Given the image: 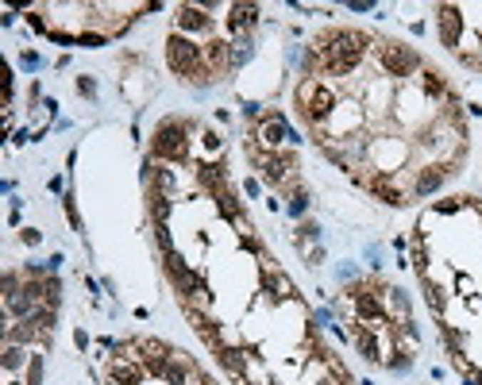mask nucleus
Instances as JSON below:
<instances>
[{"label":"nucleus","instance_id":"10","mask_svg":"<svg viewBox=\"0 0 482 385\" xmlns=\"http://www.w3.org/2000/svg\"><path fill=\"white\" fill-rule=\"evenodd\" d=\"M443 181H448V174H443V166L440 162H429V166H421L417 174H413V189H409V196H436L440 189H443Z\"/></svg>","mask_w":482,"mask_h":385},{"label":"nucleus","instance_id":"6","mask_svg":"<svg viewBox=\"0 0 482 385\" xmlns=\"http://www.w3.org/2000/svg\"><path fill=\"white\" fill-rule=\"evenodd\" d=\"M212 16L205 12L201 4H178L174 8V31L178 35H189V39H193V35H209L212 31Z\"/></svg>","mask_w":482,"mask_h":385},{"label":"nucleus","instance_id":"32","mask_svg":"<svg viewBox=\"0 0 482 385\" xmlns=\"http://www.w3.org/2000/svg\"><path fill=\"white\" fill-rule=\"evenodd\" d=\"M459 209H463V196H440V201L432 204V212H443V216H451Z\"/></svg>","mask_w":482,"mask_h":385},{"label":"nucleus","instance_id":"7","mask_svg":"<svg viewBox=\"0 0 482 385\" xmlns=\"http://www.w3.org/2000/svg\"><path fill=\"white\" fill-rule=\"evenodd\" d=\"M463 8L456 4H440L436 8V31H440V43L448 46V51L459 54V43H463Z\"/></svg>","mask_w":482,"mask_h":385},{"label":"nucleus","instance_id":"23","mask_svg":"<svg viewBox=\"0 0 482 385\" xmlns=\"http://www.w3.org/2000/svg\"><path fill=\"white\" fill-rule=\"evenodd\" d=\"M39 332H54V324H58V308H51V305H35V312L27 316Z\"/></svg>","mask_w":482,"mask_h":385},{"label":"nucleus","instance_id":"17","mask_svg":"<svg viewBox=\"0 0 482 385\" xmlns=\"http://www.w3.org/2000/svg\"><path fill=\"white\" fill-rule=\"evenodd\" d=\"M216 359H220V366L228 374H235V378H243V370H247V351H240V347H220Z\"/></svg>","mask_w":482,"mask_h":385},{"label":"nucleus","instance_id":"47","mask_svg":"<svg viewBox=\"0 0 482 385\" xmlns=\"http://www.w3.org/2000/svg\"><path fill=\"white\" fill-rule=\"evenodd\" d=\"M359 385H374V381H359Z\"/></svg>","mask_w":482,"mask_h":385},{"label":"nucleus","instance_id":"12","mask_svg":"<svg viewBox=\"0 0 482 385\" xmlns=\"http://www.w3.org/2000/svg\"><path fill=\"white\" fill-rule=\"evenodd\" d=\"M201 46H205V65H209L216 78H224V73L232 70V43L228 39H209Z\"/></svg>","mask_w":482,"mask_h":385},{"label":"nucleus","instance_id":"27","mask_svg":"<svg viewBox=\"0 0 482 385\" xmlns=\"http://www.w3.org/2000/svg\"><path fill=\"white\" fill-rule=\"evenodd\" d=\"M301 73H305V78H317V73H320V54L313 51V46L301 51Z\"/></svg>","mask_w":482,"mask_h":385},{"label":"nucleus","instance_id":"42","mask_svg":"<svg viewBox=\"0 0 482 385\" xmlns=\"http://www.w3.org/2000/svg\"><path fill=\"white\" fill-rule=\"evenodd\" d=\"M27 27H31V31H46V23H43L39 8H35V12H27Z\"/></svg>","mask_w":482,"mask_h":385},{"label":"nucleus","instance_id":"43","mask_svg":"<svg viewBox=\"0 0 482 385\" xmlns=\"http://www.w3.org/2000/svg\"><path fill=\"white\" fill-rule=\"evenodd\" d=\"M243 193H247V196H259V193H262V181H259V177H247V181H243Z\"/></svg>","mask_w":482,"mask_h":385},{"label":"nucleus","instance_id":"40","mask_svg":"<svg viewBox=\"0 0 482 385\" xmlns=\"http://www.w3.org/2000/svg\"><path fill=\"white\" fill-rule=\"evenodd\" d=\"M20 243H24V247H39V243H43V231L24 228V231H20Z\"/></svg>","mask_w":482,"mask_h":385},{"label":"nucleus","instance_id":"5","mask_svg":"<svg viewBox=\"0 0 482 385\" xmlns=\"http://www.w3.org/2000/svg\"><path fill=\"white\" fill-rule=\"evenodd\" d=\"M294 170H297V154H294V150H274V154H267V162H262V181L278 185V189H289V185L297 181Z\"/></svg>","mask_w":482,"mask_h":385},{"label":"nucleus","instance_id":"4","mask_svg":"<svg viewBox=\"0 0 482 385\" xmlns=\"http://www.w3.org/2000/svg\"><path fill=\"white\" fill-rule=\"evenodd\" d=\"M366 158H371L374 174L398 177L401 162H405V158H409V147H405L401 139H378V143H371V150H366Z\"/></svg>","mask_w":482,"mask_h":385},{"label":"nucleus","instance_id":"38","mask_svg":"<svg viewBox=\"0 0 482 385\" xmlns=\"http://www.w3.org/2000/svg\"><path fill=\"white\" fill-rule=\"evenodd\" d=\"M201 143H205V150H209V154H220L224 139H220V135H216V131H205V135H201Z\"/></svg>","mask_w":482,"mask_h":385},{"label":"nucleus","instance_id":"44","mask_svg":"<svg viewBox=\"0 0 482 385\" xmlns=\"http://www.w3.org/2000/svg\"><path fill=\"white\" fill-rule=\"evenodd\" d=\"M347 8H352V12H374L371 0H347Z\"/></svg>","mask_w":482,"mask_h":385},{"label":"nucleus","instance_id":"11","mask_svg":"<svg viewBox=\"0 0 482 385\" xmlns=\"http://www.w3.org/2000/svg\"><path fill=\"white\" fill-rule=\"evenodd\" d=\"M143 378H147V370L139 359H112L108 362V381L112 385H139Z\"/></svg>","mask_w":482,"mask_h":385},{"label":"nucleus","instance_id":"35","mask_svg":"<svg viewBox=\"0 0 482 385\" xmlns=\"http://www.w3.org/2000/svg\"><path fill=\"white\" fill-rule=\"evenodd\" d=\"M78 93L85 100H93V97H97V81H93L89 73H81V78H78Z\"/></svg>","mask_w":482,"mask_h":385},{"label":"nucleus","instance_id":"3","mask_svg":"<svg viewBox=\"0 0 482 385\" xmlns=\"http://www.w3.org/2000/svg\"><path fill=\"white\" fill-rule=\"evenodd\" d=\"M374 58L378 65H382V73L386 78H394V81H401V78H413V73H421L424 70V58L413 46H405V43H378V51H374Z\"/></svg>","mask_w":482,"mask_h":385},{"label":"nucleus","instance_id":"16","mask_svg":"<svg viewBox=\"0 0 482 385\" xmlns=\"http://www.w3.org/2000/svg\"><path fill=\"white\" fill-rule=\"evenodd\" d=\"M212 201H216V212H220L224 220H240V216H243V201H240V193H235L232 185L216 189V193H212Z\"/></svg>","mask_w":482,"mask_h":385},{"label":"nucleus","instance_id":"26","mask_svg":"<svg viewBox=\"0 0 482 385\" xmlns=\"http://www.w3.org/2000/svg\"><path fill=\"white\" fill-rule=\"evenodd\" d=\"M255 58V46L251 39H240V43H232V70H240L243 62H251Z\"/></svg>","mask_w":482,"mask_h":385},{"label":"nucleus","instance_id":"46","mask_svg":"<svg viewBox=\"0 0 482 385\" xmlns=\"http://www.w3.org/2000/svg\"><path fill=\"white\" fill-rule=\"evenodd\" d=\"M8 385H27V381H8Z\"/></svg>","mask_w":482,"mask_h":385},{"label":"nucleus","instance_id":"37","mask_svg":"<svg viewBox=\"0 0 482 385\" xmlns=\"http://www.w3.org/2000/svg\"><path fill=\"white\" fill-rule=\"evenodd\" d=\"M262 116H267V112H262L259 100H243V120H255V124H259Z\"/></svg>","mask_w":482,"mask_h":385},{"label":"nucleus","instance_id":"29","mask_svg":"<svg viewBox=\"0 0 482 385\" xmlns=\"http://www.w3.org/2000/svg\"><path fill=\"white\" fill-rule=\"evenodd\" d=\"M62 212H66V220H70V228H73V231H81V228H85L81 216H78V204H73V196H70V193L62 196Z\"/></svg>","mask_w":482,"mask_h":385},{"label":"nucleus","instance_id":"34","mask_svg":"<svg viewBox=\"0 0 482 385\" xmlns=\"http://www.w3.org/2000/svg\"><path fill=\"white\" fill-rule=\"evenodd\" d=\"M443 339H448V351H463L467 332H459V327H443Z\"/></svg>","mask_w":482,"mask_h":385},{"label":"nucleus","instance_id":"39","mask_svg":"<svg viewBox=\"0 0 482 385\" xmlns=\"http://www.w3.org/2000/svg\"><path fill=\"white\" fill-rule=\"evenodd\" d=\"M301 255H305V262H309V266H320V262H324V247L317 243V247H305Z\"/></svg>","mask_w":482,"mask_h":385},{"label":"nucleus","instance_id":"13","mask_svg":"<svg viewBox=\"0 0 482 385\" xmlns=\"http://www.w3.org/2000/svg\"><path fill=\"white\" fill-rule=\"evenodd\" d=\"M417 85H421L424 97L436 100V105H443V100L451 97V85L443 81V73H440V70H429V65H424V70L417 73Z\"/></svg>","mask_w":482,"mask_h":385},{"label":"nucleus","instance_id":"25","mask_svg":"<svg viewBox=\"0 0 482 385\" xmlns=\"http://www.w3.org/2000/svg\"><path fill=\"white\" fill-rule=\"evenodd\" d=\"M386 370H390V374H409L413 370V354L401 351V347H394L390 359H386Z\"/></svg>","mask_w":482,"mask_h":385},{"label":"nucleus","instance_id":"18","mask_svg":"<svg viewBox=\"0 0 482 385\" xmlns=\"http://www.w3.org/2000/svg\"><path fill=\"white\" fill-rule=\"evenodd\" d=\"M150 189H155V193H166V196H174V193H178V174L170 170L166 162H155V174H150Z\"/></svg>","mask_w":482,"mask_h":385},{"label":"nucleus","instance_id":"19","mask_svg":"<svg viewBox=\"0 0 482 385\" xmlns=\"http://www.w3.org/2000/svg\"><path fill=\"white\" fill-rule=\"evenodd\" d=\"M309 201H313V196H309V189L301 181H294L289 185V201H286V212L294 216V220H305V212H309Z\"/></svg>","mask_w":482,"mask_h":385},{"label":"nucleus","instance_id":"31","mask_svg":"<svg viewBox=\"0 0 482 385\" xmlns=\"http://www.w3.org/2000/svg\"><path fill=\"white\" fill-rule=\"evenodd\" d=\"M27 385H43V354H31V362H27Z\"/></svg>","mask_w":482,"mask_h":385},{"label":"nucleus","instance_id":"21","mask_svg":"<svg viewBox=\"0 0 482 385\" xmlns=\"http://www.w3.org/2000/svg\"><path fill=\"white\" fill-rule=\"evenodd\" d=\"M170 209H174V196H166V193H155V189H150V196H147V212H150V220H155V223H166V220H170Z\"/></svg>","mask_w":482,"mask_h":385},{"label":"nucleus","instance_id":"30","mask_svg":"<svg viewBox=\"0 0 482 385\" xmlns=\"http://www.w3.org/2000/svg\"><path fill=\"white\" fill-rule=\"evenodd\" d=\"M108 39H112L108 31H81V35H78V43H81V46H89V51H97V46H105Z\"/></svg>","mask_w":482,"mask_h":385},{"label":"nucleus","instance_id":"22","mask_svg":"<svg viewBox=\"0 0 482 385\" xmlns=\"http://www.w3.org/2000/svg\"><path fill=\"white\" fill-rule=\"evenodd\" d=\"M4 370L8 374H16V370H27V362H31V354H27V347H20V343H4Z\"/></svg>","mask_w":482,"mask_h":385},{"label":"nucleus","instance_id":"9","mask_svg":"<svg viewBox=\"0 0 482 385\" xmlns=\"http://www.w3.org/2000/svg\"><path fill=\"white\" fill-rule=\"evenodd\" d=\"M170 359H174V351H170L163 339H139V362H143V370L150 378H163Z\"/></svg>","mask_w":482,"mask_h":385},{"label":"nucleus","instance_id":"15","mask_svg":"<svg viewBox=\"0 0 482 385\" xmlns=\"http://www.w3.org/2000/svg\"><path fill=\"white\" fill-rule=\"evenodd\" d=\"M352 343L359 347V354H363L366 362H382V343H378V332H371V327H363V324H355Z\"/></svg>","mask_w":482,"mask_h":385},{"label":"nucleus","instance_id":"1","mask_svg":"<svg viewBox=\"0 0 482 385\" xmlns=\"http://www.w3.org/2000/svg\"><path fill=\"white\" fill-rule=\"evenodd\" d=\"M189 131H193V120H182V116L158 120L155 135H150V158H155V162H185L189 158Z\"/></svg>","mask_w":482,"mask_h":385},{"label":"nucleus","instance_id":"28","mask_svg":"<svg viewBox=\"0 0 482 385\" xmlns=\"http://www.w3.org/2000/svg\"><path fill=\"white\" fill-rule=\"evenodd\" d=\"M43 305L62 308V281H58V274H51V278H46V297H43Z\"/></svg>","mask_w":482,"mask_h":385},{"label":"nucleus","instance_id":"33","mask_svg":"<svg viewBox=\"0 0 482 385\" xmlns=\"http://www.w3.org/2000/svg\"><path fill=\"white\" fill-rule=\"evenodd\" d=\"M424 300H429V308H432V312H443V289H436V285H432V281H429V289H424Z\"/></svg>","mask_w":482,"mask_h":385},{"label":"nucleus","instance_id":"24","mask_svg":"<svg viewBox=\"0 0 482 385\" xmlns=\"http://www.w3.org/2000/svg\"><path fill=\"white\" fill-rule=\"evenodd\" d=\"M317 239H320V223H317V220H301L297 231H294V243H297L301 250H305L309 243H317Z\"/></svg>","mask_w":482,"mask_h":385},{"label":"nucleus","instance_id":"8","mask_svg":"<svg viewBox=\"0 0 482 385\" xmlns=\"http://www.w3.org/2000/svg\"><path fill=\"white\" fill-rule=\"evenodd\" d=\"M259 4H228V16H224V27L235 43L240 39H251V31L259 27Z\"/></svg>","mask_w":482,"mask_h":385},{"label":"nucleus","instance_id":"45","mask_svg":"<svg viewBox=\"0 0 482 385\" xmlns=\"http://www.w3.org/2000/svg\"><path fill=\"white\" fill-rule=\"evenodd\" d=\"M73 343H78V351H89V335H85L81 327H78V332H73Z\"/></svg>","mask_w":482,"mask_h":385},{"label":"nucleus","instance_id":"20","mask_svg":"<svg viewBox=\"0 0 482 385\" xmlns=\"http://www.w3.org/2000/svg\"><path fill=\"white\" fill-rule=\"evenodd\" d=\"M386 312L390 316H398V320H409V293H405V289H386Z\"/></svg>","mask_w":482,"mask_h":385},{"label":"nucleus","instance_id":"14","mask_svg":"<svg viewBox=\"0 0 482 385\" xmlns=\"http://www.w3.org/2000/svg\"><path fill=\"white\" fill-rule=\"evenodd\" d=\"M193 378H197V366L189 362L185 354H178V351H174V359H170V362H166V370H163V381H166V385H189Z\"/></svg>","mask_w":482,"mask_h":385},{"label":"nucleus","instance_id":"2","mask_svg":"<svg viewBox=\"0 0 482 385\" xmlns=\"http://www.w3.org/2000/svg\"><path fill=\"white\" fill-rule=\"evenodd\" d=\"M166 65H170V70H174L182 81H189L193 73L205 70V46L197 43V39H189V35L170 31V39H166Z\"/></svg>","mask_w":482,"mask_h":385},{"label":"nucleus","instance_id":"41","mask_svg":"<svg viewBox=\"0 0 482 385\" xmlns=\"http://www.w3.org/2000/svg\"><path fill=\"white\" fill-rule=\"evenodd\" d=\"M20 65H24V70H39V54H35V51H20Z\"/></svg>","mask_w":482,"mask_h":385},{"label":"nucleus","instance_id":"36","mask_svg":"<svg viewBox=\"0 0 482 385\" xmlns=\"http://www.w3.org/2000/svg\"><path fill=\"white\" fill-rule=\"evenodd\" d=\"M155 243H158V250H174V243H170V231H166V223H155Z\"/></svg>","mask_w":482,"mask_h":385}]
</instances>
